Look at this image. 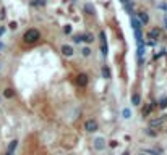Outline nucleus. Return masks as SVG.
Wrapping results in <instances>:
<instances>
[{"instance_id":"27","label":"nucleus","mask_w":167,"mask_h":155,"mask_svg":"<svg viewBox=\"0 0 167 155\" xmlns=\"http://www.w3.org/2000/svg\"><path fill=\"white\" fill-rule=\"evenodd\" d=\"M140 155H143V153H140Z\"/></svg>"},{"instance_id":"18","label":"nucleus","mask_w":167,"mask_h":155,"mask_svg":"<svg viewBox=\"0 0 167 155\" xmlns=\"http://www.w3.org/2000/svg\"><path fill=\"white\" fill-rule=\"evenodd\" d=\"M159 10H164V12H167V5H165V3H159Z\"/></svg>"},{"instance_id":"24","label":"nucleus","mask_w":167,"mask_h":155,"mask_svg":"<svg viewBox=\"0 0 167 155\" xmlns=\"http://www.w3.org/2000/svg\"><path fill=\"white\" fill-rule=\"evenodd\" d=\"M164 24H165V28H167V18L164 19Z\"/></svg>"},{"instance_id":"11","label":"nucleus","mask_w":167,"mask_h":155,"mask_svg":"<svg viewBox=\"0 0 167 155\" xmlns=\"http://www.w3.org/2000/svg\"><path fill=\"white\" fill-rule=\"evenodd\" d=\"M81 41H86V42H89V44H91V42H94V37H92V34H89V32H88V34H85V36L81 37Z\"/></svg>"},{"instance_id":"7","label":"nucleus","mask_w":167,"mask_h":155,"mask_svg":"<svg viewBox=\"0 0 167 155\" xmlns=\"http://www.w3.org/2000/svg\"><path fill=\"white\" fill-rule=\"evenodd\" d=\"M164 120H165V116H161V118H156V120H151V126L153 128H157V126H161L162 123H164Z\"/></svg>"},{"instance_id":"14","label":"nucleus","mask_w":167,"mask_h":155,"mask_svg":"<svg viewBox=\"0 0 167 155\" xmlns=\"http://www.w3.org/2000/svg\"><path fill=\"white\" fill-rule=\"evenodd\" d=\"M122 115H123L125 120H128L130 116H132V112H130V108H123V110H122Z\"/></svg>"},{"instance_id":"9","label":"nucleus","mask_w":167,"mask_h":155,"mask_svg":"<svg viewBox=\"0 0 167 155\" xmlns=\"http://www.w3.org/2000/svg\"><path fill=\"white\" fill-rule=\"evenodd\" d=\"M16 145H18V141H16V139H13V141L10 142V145H8V149H7V152H10V153H13V152H15V149H16Z\"/></svg>"},{"instance_id":"22","label":"nucleus","mask_w":167,"mask_h":155,"mask_svg":"<svg viewBox=\"0 0 167 155\" xmlns=\"http://www.w3.org/2000/svg\"><path fill=\"white\" fill-rule=\"evenodd\" d=\"M10 29H16V23H15V21L10 23Z\"/></svg>"},{"instance_id":"6","label":"nucleus","mask_w":167,"mask_h":155,"mask_svg":"<svg viewBox=\"0 0 167 155\" xmlns=\"http://www.w3.org/2000/svg\"><path fill=\"white\" fill-rule=\"evenodd\" d=\"M76 84L81 86V87L86 86V84H88V76H86V74H78V76H76Z\"/></svg>"},{"instance_id":"19","label":"nucleus","mask_w":167,"mask_h":155,"mask_svg":"<svg viewBox=\"0 0 167 155\" xmlns=\"http://www.w3.org/2000/svg\"><path fill=\"white\" fill-rule=\"evenodd\" d=\"M85 8H88V12H89L91 15H92V13H94V10H92V7H91V5H86Z\"/></svg>"},{"instance_id":"4","label":"nucleus","mask_w":167,"mask_h":155,"mask_svg":"<svg viewBox=\"0 0 167 155\" xmlns=\"http://www.w3.org/2000/svg\"><path fill=\"white\" fill-rule=\"evenodd\" d=\"M62 53L65 55V57H73V53H75V50H73V47L71 45H62Z\"/></svg>"},{"instance_id":"20","label":"nucleus","mask_w":167,"mask_h":155,"mask_svg":"<svg viewBox=\"0 0 167 155\" xmlns=\"http://www.w3.org/2000/svg\"><path fill=\"white\" fill-rule=\"evenodd\" d=\"M65 32H67V34H68V32H71V28H70V24L65 26Z\"/></svg>"},{"instance_id":"5","label":"nucleus","mask_w":167,"mask_h":155,"mask_svg":"<svg viewBox=\"0 0 167 155\" xmlns=\"http://www.w3.org/2000/svg\"><path fill=\"white\" fill-rule=\"evenodd\" d=\"M94 147H96L97 150H102V149L106 147V141H104V138H97V139H94Z\"/></svg>"},{"instance_id":"15","label":"nucleus","mask_w":167,"mask_h":155,"mask_svg":"<svg viewBox=\"0 0 167 155\" xmlns=\"http://www.w3.org/2000/svg\"><path fill=\"white\" fill-rule=\"evenodd\" d=\"M81 53H83V57H89V55H91V48H89V47H85V48L81 50Z\"/></svg>"},{"instance_id":"2","label":"nucleus","mask_w":167,"mask_h":155,"mask_svg":"<svg viewBox=\"0 0 167 155\" xmlns=\"http://www.w3.org/2000/svg\"><path fill=\"white\" fill-rule=\"evenodd\" d=\"M97 128H99V126H97V123H96L94 120H86V121H85V129H86L88 132H96Z\"/></svg>"},{"instance_id":"12","label":"nucleus","mask_w":167,"mask_h":155,"mask_svg":"<svg viewBox=\"0 0 167 155\" xmlns=\"http://www.w3.org/2000/svg\"><path fill=\"white\" fill-rule=\"evenodd\" d=\"M3 95L7 97V99H12V97L15 95V92H13V89H8V87H7V89L3 91Z\"/></svg>"},{"instance_id":"21","label":"nucleus","mask_w":167,"mask_h":155,"mask_svg":"<svg viewBox=\"0 0 167 155\" xmlns=\"http://www.w3.org/2000/svg\"><path fill=\"white\" fill-rule=\"evenodd\" d=\"M102 71H104V76L109 78V71H107V68H102Z\"/></svg>"},{"instance_id":"26","label":"nucleus","mask_w":167,"mask_h":155,"mask_svg":"<svg viewBox=\"0 0 167 155\" xmlns=\"http://www.w3.org/2000/svg\"><path fill=\"white\" fill-rule=\"evenodd\" d=\"M5 155H13V153H10V152H7V153H5Z\"/></svg>"},{"instance_id":"1","label":"nucleus","mask_w":167,"mask_h":155,"mask_svg":"<svg viewBox=\"0 0 167 155\" xmlns=\"http://www.w3.org/2000/svg\"><path fill=\"white\" fill-rule=\"evenodd\" d=\"M38 39H39V31L38 29H28V31L24 32V36H23V41L26 44H34Z\"/></svg>"},{"instance_id":"17","label":"nucleus","mask_w":167,"mask_h":155,"mask_svg":"<svg viewBox=\"0 0 167 155\" xmlns=\"http://www.w3.org/2000/svg\"><path fill=\"white\" fill-rule=\"evenodd\" d=\"M159 107H161V108H165V107H167V99H162L159 102Z\"/></svg>"},{"instance_id":"13","label":"nucleus","mask_w":167,"mask_h":155,"mask_svg":"<svg viewBox=\"0 0 167 155\" xmlns=\"http://www.w3.org/2000/svg\"><path fill=\"white\" fill-rule=\"evenodd\" d=\"M153 108H154V105H153V103H148L144 108H143V115H148L149 112H153Z\"/></svg>"},{"instance_id":"23","label":"nucleus","mask_w":167,"mask_h":155,"mask_svg":"<svg viewBox=\"0 0 167 155\" xmlns=\"http://www.w3.org/2000/svg\"><path fill=\"white\" fill-rule=\"evenodd\" d=\"M3 32H5V28L2 26V28H0V37H2V36H3Z\"/></svg>"},{"instance_id":"28","label":"nucleus","mask_w":167,"mask_h":155,"mask_svg":"<svg viewBox=\"0 0 167 155\" xmlns=\"http://www.w3.org/2000/svg\"><path fill=\"white\" fill-rule=\"evenodd\" d=\"M125 155H127V153H125Z\"/></svg>"},{"instance_id":"10","label":"nucleus","mask_w":167,"mask_h":155,"mask_svg":"<svg viewBox=\"0 0 167 155\" xmlns=\"http://www.w3.org/2000/svg\"><path fill=\"white\" fill-rule=\"evenodd\" d=\"M132 103H133L135 107H138V105H140V95H138L136 92L132 95Z\"/></svg>"},{"instance_id":"3","label":"nucleus","mask_w":167,"mask_h":155,"mask_svg":"<svg viewBox=\"0 0 167 155\" xmlns=\"http://www.w3.org/2000/svg\"><path fill=\"white\" fill-rule=\"evenodd\" d=\"M101 50H102V55H107V52H109L107 41H106V32H101Z\"/></svg>"},{"instance_id":"25","label":"nucleus","mask_w":167,"mask_h":155,"mask_svg":"<svg viewBox=\"0 0 167 155\" xmlns=\"http://www.w3.org/2000/svg\"><path fill=\"white\" fill-rule=\"evenodd\" d=\"M2 48H3V44H2V42H0V50H2Z\"/></svg>"},{"instance_id":"16","label":"nucleus","mask_w":167,"mask_h":155,"mask_svg":"<svg viewBox=\"0 0 167 155\" xmlns=\"http://www.w3.org/2000/svg\"><path fill=\"white\" fill-rule=\"evenodd\" d=\"M138 16L141 18V21H143V23H148V15H146V13H138Z\"/></svg>"},{"instance_id":"8","label":"nucleus","mask_w":167,"mask_h":155,"mask_svg":"<svg viewBox=\"0 0 167 155\" xmlns=\"http://www.w3.org/2000/svg\"><path fill=\"white\" fill-rule=\"evenodd\" d=\"M159 36H161V31H159L157 28L151 29V32H149V39H159Z\"/></svg>"}]
</instances>
